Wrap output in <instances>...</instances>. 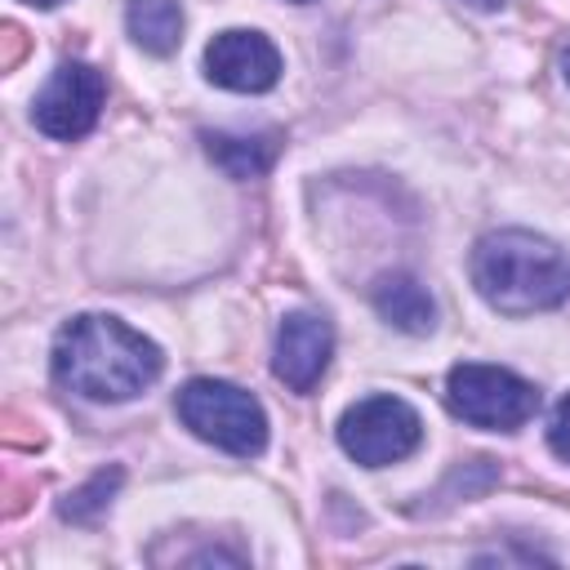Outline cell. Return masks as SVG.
<instances>
[{"mask_svg": "<svg viewBox=\"0 0 570 570\" xmlns=\"http://www.w3.org/2000/svg\"><path fill=\"white\" fill-rule=\"evenodd\" d=\"M205 76L232 94H267L281 80V49L249 27H227L205 49Z\"/></svg>", "mask_w": 570, "mask_h": 570, "instance_id": "7", "label": "cell"}, {"mask_svg": "<svg viewBox=\"0 0 570 570\" xmlns=\"http://www.w3.org/2000/svg\"><path fill=\"white\" fill-rule=\"evenodd\" d=\"M22 4H36V9H53V4H62V0H22Z\"/></svg>", "mask_w": 570, "mask_h": 570, "instance_id": "15", "label": "cell"}, {"mask_svg": "<svg viewBox=\"0 0 570 570\" xmlns=\"http://www.w3.org/2000/svg\"><path fill=\"white\" fill-rule=\"evenodd\" d=\"M205 151L209 160L232 174V178H258L276 165L281 151V134L276 129H258V134H205Z\"/></svg>", "mask_w": 570, "mask_h": 570, "instance_id": "10", "label": "cell"}, {"mask_svg": "<svg viewBox=\"0 0 570 570\" xmlns=\"http://www.w3.org/2000/svg\"><path fill=\"white\" fill-rule=\"evenodd\" d=\"M454 4H468V9H481V13H494V9H503V0H454Z\"/></svg>", "mask_w": 570, "mask_h": 570, "instance_id": "14", "label": "cell"}, {"mask_svg": "<svg viewBox=\"0 0 570 570\" xmlns=\"http://www.w3.org/2000/svg\"><path fill=\"white\" fill-rule=\"evenodd\" d=\"M120 468H107V472H98V476H89V485H80L76 494H67L62 499V517L67 521H80V525H89L98 512H107V503H111V494H116V485H120Z\"/></svg>", "mask_w": 570, "mask_h": 570, "instance_id": "12", "label": "cell"}, {"mask_svg": "<svg viewBox=\"0 0 570 570\" xmlns=\"http://www.w3.org/2000/svg\"><path fill=\"white\" fill-rule=\"evenodd\" d=\"M160 370H165L160 347L120 316L85 312L71 316L53 338V383L85 401H102V405L129 401L147 392L160 379Z\"/></svg>", "mask_w": 570, "mask_h": 570, "instance_id": "1", "label": "cell"}, {"mask_svg": "<svg viewBox=\"0 0 570 570\" xmlns=\"http://www.w3.org/2000/svg\"><path fill=\"white\" fill-rule=\"evenodd\" d=\"M561 76H566V85H570V49L561 53Z\"/></svg>", "mask_w": 570, "mask_h": 570, "instance_id": "16", "label": "cell"}, {"mask_svg": "<svg viewBox=\"0 0 570 570\" xmlns=\"http://www.w3.org/2000/svg\"><path fill=\"white\" fill-rule=\"evenodd\" d=\"M174 410L183 419V428L200 441H209L214 450H227L236 459H254L267 445V414L263 405L223 379H191L178 387Z\"/></svg>", "mask_w": 570, "mask_h": 570, "instance_id": "3", "label": "cell"}, {"mask_svg": "<svg viewBox=\"0 0 570 570\" xmlns=\"http://www.w3.org/2000/svg\"><path fill=\"white\" fill-rule=\"evenodd\" d=\"M548 450L570 463V392L557 401V410H552V419H548Z\"/></svg>", "mask_w": 570, "mask_h": 570, "instance_id": "13", "label": "cell"}, {"mask_svg": "<svg viewBox=\"0 0 570 570\" xmlns=\"http://www.w3.org/2000/svg\"><path fill=\"white\" fill-rule=\"evenodd\" d=\"M423 441V419L410 401L401 396H365L356 401L343 419H338V445L347 459H356L361 468H387L401 463L419 450Z\"/></svg>", "mask_w": 570, "mask_h": 570, "instance_id": "5", "label": "cell"}, {"mask_svg": "<svg viewBox=\"0 0 570 570\" xmlns=\"http://www.w3.org/2000/svg\"><path fill=\"white\" fill-rule=\"evenodd\" d=\"M294 4H307V0H294Z\"/></svg>", "mask_w": 570, "mask_h": 570, "instance_id": "17", "label": "cell"}, {"mask_svg": "<svg viewBox=\"0 0 570 570\" xmlns=\"http://www.w3.org/2000/svg\"><path fill=\"white\" fill-rule=\"evenodd\" d=\"M102 98H107V80H102L98 67H89V62H62L45 80V89L36 94L31 120H36V129L45 138L76 142V138H85L98 125Z\"/></svg>", "mask_w": 570, "mask_h": 570, "instance_id": "6", "label": "cell"}, {"mask_svg": "<svg viewBox=\"0 0 570 570\" xmlns=\"http://www.w3.org/2000/svg\"><path fill=\"white\" fill-rule=\"evenodd\" d=\"M370 303H374V312H379L392 330H401V334H432V330H436V303H432V294H428L410 272H387V276H379L374 289H370Z\"/></svg>", "mask_w": 570, "mask_h": 570, "instance_id": "9", "label": "cell"}, {"mask_svg": "<svg viewBox=\"0 0 570 570\" xmlns=\"http://www.w3.org/2000/svg\"><path fill=\"white\" fill-rule=\"evenodd\" d=\"M125 27H129V40L142 53L169 58L183 40V4L178 0H129L125 4Z\"/></svg>", "mask_w": 570, "mask_h": 570, "instance_id": "11", "label": "cell"}, {"mask_svg": "<svg viewBox=\"0 0 570 570\" xmlns=\"http://www.w3.org/2000/svg\"><path fill=\"white\" fill-rule=\"evenodd\" d=\"M476 294L503 316H534L570 298V254L525 227L485 232L468 258Z\"/></svg>", "mask_w": 570, "mask_h": 570, "instance_id": "2", "label": "cell"}, {"mask_svg": "<svg viewBox=\"0 0 570 570\" xmlns=\"http://www.w3.org/2000/svg\"><path fill=\"white\" fill-rule=\"evenodd\" d=\"M445 405L472 428L485 432H517L539 414V387L503 365L463 361L445 374Z\"/></svg>", "mask_w": 570, "mask_h": 570, "instance_id": "4", "label": "cell"}, {"mask_svg": "<svg viewBox=\"0 0 570 570\" xmlns=\"http://www.w3.org/2000/svg\"><path fill=\"white\" fill-rule=\"evenodd\" d=\"M334 356V330L325 316L316 312H289L276 330V347H272V374L289 387V392H312L325 374Z\"/></svg>", "mask_w": 570, "mask_h": 570, "instance_id": "8", "label": "cell"}]
</instances>
